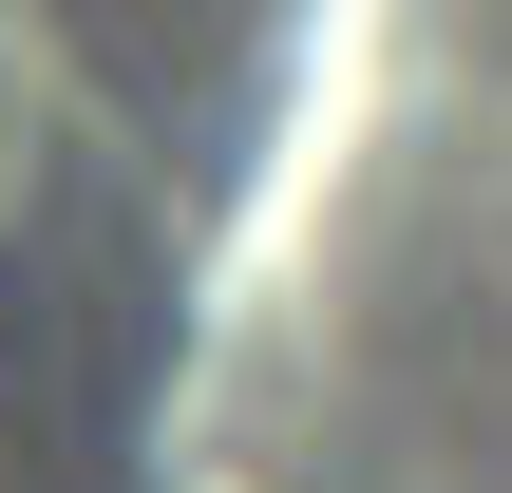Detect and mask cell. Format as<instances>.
Segmentation results:
<instances>
[]
</instances>
